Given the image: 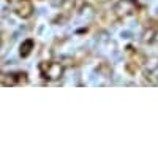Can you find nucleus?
<instances>
[{"mask_svg": "<svg viewBox=\"0 0 158 157\" xmlns=\"http://www.w3.org/2000/svg\"><path fill=\"white\" fill-rule=\"evenodd\" d=\"M32 49H33V40H24L22 41V45L19 46V54H21V57H27L30 52H32Z\"/></svg>", "mask_w": 158, "mask_h": 157, "instance_id": "4", "label": "nucleus"}, {"mask_svg": "<svg viewBox=\"0 0 158 157\" xmlns=\"http://www.w3.org/2000/svg\"><path fill=\"white\" fill-rule=\"evenodd\" d=\"M40 73L46 81H59L63 75V67L57 62H43L40 63Z\"/></svg>", "mask_w": 158, "mask_h": 157, "instance_id": "1", "label": "nucleus"}, {"mask_svg": "<svg viewBox=\"0 0 158 157\" xmlns=\"http://www.w3.org/2000/svg\"><path fill=\"white\" fill-rule=\"evenodd\" d=\"M15 11H16V15L19 18H29L32 15V11H33V7H32L30 2H21V3L16 5Z\"/></svg>", "mask_w": 158, "mask_h": 157, "instance_id": "3", "label": "nucleus"}, {"mask_svg": "<svg viewBox=\"0 0 158 157\" xmlns=\"http://www.w3.org/2000/svg\"><path fill=\"white\" fill-rule=\"evenodd\" d=\"M136 10H138L136 3H135V2H130V0H123V2H118V3L114 7L115 15H117V16H120V18H125V16L133 15Z\"/></svg>", "mask_w": 158, "mask_h": 157, "instance_id": "2", "label": "nucleus"}]
</instances>
